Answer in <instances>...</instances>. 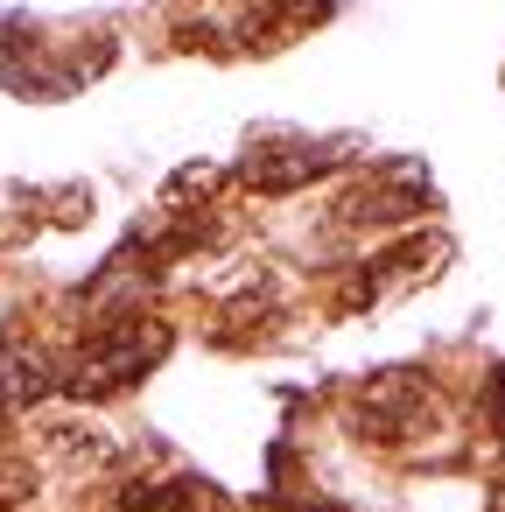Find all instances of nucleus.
Returning <instances> with one entry per match:
<instances>
[{
  "label": "nucleus",
  "instance_id": "obj_2",
  "mask_svg": "<svg viewBox=\"0 0 505 512\" xmlns=\"http://www.w3.org/2000/svg\"><path fill=\"white\" fill-rule=\"evenodd\" d=\"M113 64V36H85V43H57L36 29H0V85L22 99H71L85 92L99 71Z\"/></svg>",
  "mask_w": 505,
  "mask_h": 512
},
{
  "label": "nucleus",
  "instance_id": "obj_7",
  "mask_svg": "<svg viewBox=\"0 0 505 512\" xmlns=\"http://www.w3.org/2000/svg\"><path fill=\"white\" fill-rule=\"evenodd\" d=\"M330 8H337V0H232V15H225V29H218V50H246V57L281 50V43H295L302 29L330 22Z\"/></svg>",
  "mask_w": 505,
  "mask_h": 512
},
{
  "label": "nucleus",
  "instance_id": "obj_6",
  "mask_svg": "<svg viewBox=\"0 0 505 512\" xmlns=\"http://www.w3.org/2000/svg\"><path fill=\"white\" fill-rule=\"evenodd\" d=\"M442 260H449V239H442V232H414V239H400V246H386V253L358 260V274L344 281V309L393 302V295H407V288L435 281V274H442Z\"/></svg>",
  "mask_w": 505,
  "mask_h": 512
},
{
  "label": "nucleus",
  "instance_id": "obj_11",
  "mask_svg": "<svg viewBox=\"0 0 505 512\" xmlns=\"http://www.w3.org/2000/svg\"><path fill=\"white\" fill-rule=\"evenodd\" d=\"M491 512H505V484H498V491H491Z\"/></svg>",
  "mask_w": 505,
  "mask_h": 512
},
{
  "label": "nucleus",
  "instance_id": "obj_9",
  "mask_svg": "<svg viewBox=\"0 0 505 512\" xmlns=\"http://www.w3.org/2000/svg\"><path fill=\"white\" fill-rule=\"evenodd\" d=\"M106 512H232V498L197 470H169V477H127L106 498Z\"/></svg>",
  "mask_w": 505,
  "mask_h": 512
},
{
  "label": "nucleus",
  "instance_id": "obj_3",
  "mask_svg": "<svg viewBox=\"0 0 505 512\" xmlns=\"http://www.w3.org/2000/svg\"><path fill=\"white\" fill-rule=\"evenodd\" d=\"M344 421H351V435H358V442L407 449V442H421V435H435V428H442V400H435L428 372L393 365V372H372V379H358V386H351Z\"/></svg>",
  "mask_w": 505,
  "mask_h": 512
},
{
  "label": "nucleus",
  "instance_id": "obj_5",
  "mask_svg": "<svg viewBox=\"0 0 505 512\" xmlns=\"http://www.w3.org/2000/svg\"><path fill=\"white\" fill-rule=\"evenodd\" d=\"M435 204V183H428V169L421 162H379V169H365L344 197H337V225H407V218H421Z\"/></svg>",
  "mask_w": 505,
  "mask_h": 512
},
{
  "label": "nucleus",
  "instance_id": "obj_1",
  "mask_svg": "<svg viewBox=\"0 0 505 512\" xmlns=\"http://www.w3.org/2000/svg\"><path fill=\"white\" fill-rule=\"evenodd\" d=\"M176 330L148 309H106L71 351H64V393L71 400H113L134 393L162 358H169Z\"/></svg>",
  "mask_w": 505,
  "mask_h": 512
},
{
  "label": "nucleus",
  "instance_id": "obj_4",
  "mask_svg": "<svg viewBox=\"0 0 505 512\" xmlns=\"http://www.w3.org/2000/svg\"><path fill=\"white\" fill-rule=\"evenodd\" d=\"M358 155V141H316V134H260L239 162H232V183L253 190V197H288V190H309L323 176H337L344 162Z\"/></svg>",
  "mask_w": 505,
  "mask_h": 512
},
{
  "label": "nucleus",
  "instance_id": "obj_8",
  "mask_svg": "<svg viewBox=\"0 0 505 512\" xmlns=\"http://www.w3.org/2000/svg\"><path fill=\"white\" fill-rule=\"evenodd\" d=\"M50 393H64V351L0 330V414H29Z\"/></svg>",
  "mask_w": 505,
  "mask_h": 512
},
{
  "label": "nucleus",
  "instance_id": "obj_10",
  "mask_svg": "<svg viewBox=\"0 0 505 512\" xmlns=\"http://www.w3.org/2000/svg\"><path fill=\"white\" fill-rule=\"evenodd\" d=\"M29 491H36V470L22 456H0V512H22Z\"/></svg>",
  "mask_w": 505,
  "mask_h": 512
}]
</instances>
